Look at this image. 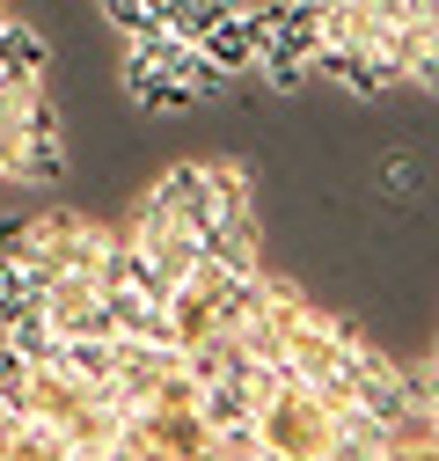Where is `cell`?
<instances>
[{"instance_id": "obj_1", "label": "cell", "mask_w": 439, "mask_h": 461, "mask_svg": "<svg viewBox=\"0 0 439 461\" xmlns=\"http://www.w3.org/2000/svg\"><path fill=\"white\" fill-rule=\"evenodd\" d=\"M329 425H337V411H329L315 388H300V381L271 388V395L256 402L264 454H329Z\"/></svg>"}, {"instance_id": "obj_2", "label": "cell", "mask_w": 439, "mask_h": 461, "mask_svg": "<svg viewBox=\"0 0 439 461\" xmlns=\"http://www.w3.org/2000/svg\"><path fill=\"white\" fill-rule=\"evenodd\" d=\"M308 88H345V95H381L389 67L373 59L366 44H315L308 51Z\"/></svg>"}, {"instance_id": "obj_3", "label": "cell", "mask_w": 439, "mask_h": 461, "mask_svg": "<svg viewBox=\"0 0 439 461\" xmlns=\"http://www.w3.org/2000/svg\"><path fill=\"white\" fill-rule=\"evenodd\" d=\"M329 454L337 461H389V418L373 411H337V425H329Z\"/></svg>"}, {"instance_id": "obj_4", "label": "cell", "mask_w": 439, "mask_h": 461, "mask_svg": "<svg viewBox=\"0 0 439 461\" xmlns=\"http://www.w3.org/2000/svg\"><path fill=\"white\" fill-rule=\"evenodd\" d=\"M198 51H205V59H212L220 74H228V81H235V74H249V67H256V37H249V8H242V15H220V23H212V30L198 37Z\"/></svg>"}, {"instance_id": "obj_5", "label": "cell", "mask_w": 439, "mask_h": 461, "mask_svg": "<svg viewBox=\"0 0 439 461\" xmlns=\"http://www.w3.org/2000/svg\"><path fill=\"white\" fill-rule=\"evenodd\" d=\"M0 67H8L15 81H37V88H44L51 51H44V37H37V30H22V23H0Z\"/></svg>"}, {"instance_id": "obj_6", "label": "cell", "mask_w": 439, "mask_h": 461, "mask_svg": "<svg viewBox=\"0 0 439 461\" xmlns=\"http://www.w3.org/2000/svg\"><path fill=\"white\" fill-rule=\"evenodd\" d=\"M198 168H205V205H212V220H220V212H242V205H249V168H242V161L212 154V161H198Z\"/></svg>"}, {"instance_id": "obj_7", "label": "cell", "mask_w": 439, "mask_h": 461, "mask_svg": "<svg viewBox=\"0 0 439 461\" xmlns=\"http://www.w3.org/2000/svg\"><path fill=\"white\" fill-rule=\"evenodd\" d=\"M205 454H212V461H256V454H264V432H256V418H235V425L205 432Z\"/></svg>"}, {"instance_id": "obj_8", "label": "cell", "mask_w": 439, "mask_h": 461, "mask_svg": "<svg viewBox=\"0 0 439 461\" xmlns=\"http://www.w3.org/2000/svg\"><path fill=\"white\" fill-rule=\"evenodd\" d=\"M22 176V110H0V184Z\"/></svg>"}, {"instance_id": "obj_9", "label": "cell", "mask_w": 439, "mask_h": 461, "mask_svg": "<svg viewBox=\"0 0 439 461\" xmlns=\"http://www.w3.org/2000/svg\"><path fill=\"white\" fill-rule=\"evenodd\" d=\"M103 23L118 37H139V30H154V8L147 0H103Z\"/></svg>"}, {"instance_id": "obj_10", "label": "cell", "mask_w": 439, "mask_h": 461, "mask_svg": "<svg viewBox=\"0 0 439 461\" xmlns=\"http://www.w3.org/2000/svg\"><path fill=\"white\" fill-rule=\"evenodd\" d=\"M381 184H389L396 198H417V184H425V168H417V154H389V168H381Z\"/></svg>"}, {"instance_id": "obj_11", "label": "cell", "mask_w": 439, "mask_h": 461, "mask_svg": "<svg viewBox=\"0 0 439 461\" xmlns=\"http://www.w3.org/2000/svg\"><path fill=\"white\" fill-rule=\"evenodd\" d=\"M432 454H439V411H432Z\"/></svg>"}, {"instance_id": "obj_12", "label": "cell", "mask_w": 439, "mask_h": 461, "mask_svg": "<svg viewBox=\"0 0 439 461\" xmlns=\"http://www.w3.org/2000/svg\"><path fill=\"white\" fill-rule=\"evenodd\" d=\"M432 359H439V337H432Z\"/></svg>"}, {"instance_id": "obj_13", "label": "cell", "mask_w": 439, "mask_h": 461, "mask_svg": "<svg viewBox=\"0 0 439 461\" xmlns=\"http://www.w3.org/2000/svg\"><path fill=\"white\" fill-rule=\"evenodd\" d=\"M315 8H329V0H315Z\"/></svg>"}]
</instances>
